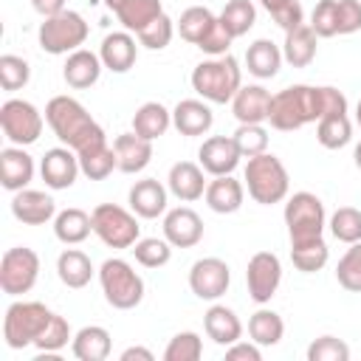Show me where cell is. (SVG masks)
Returning <instances> with one entry per match:
<instances>
[{"label":"cell","mask_w":361,"mask_h":361,"mask_svg":"<svg viewBox=\"0 0 361 361\" xmlns=\"http://www.w3.org/2000/svg\"><path fill=\"white\" fill-rule=\"evenodd\" d=\"M350 138H353V124L347 113H333L316 121V141L324 149H341L350 144Z\"/></svg>","instance_id":"36"},{"label":"cell","mask_w":361,"mask_h":361,"mask_svg":"<svg viewBox=\"0 0 361 361\" xmlns=\"http://www.w3.org/2000/svg\"><path fill=\"white\" fill-rule=\"evenodd\" d=\"M79 172H82L79 155H76L71 147H65V144L48 149V152L42 155V161H39V175H42V180H45V186L54 189V192L71 189V186L76 183Z\"/></svg>","instance_id":"14"},{"label":"cell","mask_w":361,"mask_h":361,"mask_svg":"<svg viewBox=\"0 0 361 361\" xmlns=\"http://www.w3.org/2000/svg\"><path fill=\"white\" fill-rule=\"evenodd\" d=\"M71 350L79 361H104L113 350V338L102 324H87L73 336Z\"/></svg>","instance_id":"30"},{"label":"cell","mask_w":361,"mask_h":361,"mask_svg":"<svg viewBox=\"0 0 361 361\" xmlns=\"http://www.w3.org/2000/svg\"><path fill=\"white\" fill-rule=\"evenodd\" d=\"M172 34H175V23H172V17L169 14H158L149 25H144L135 37H138V42L144 45V48H149V51H164L169 42H172Z\"/></svg>","instance_id":"46"},{"label":"cell","mask_w":361,"mask_h":361,"mask_svg":"<svg viewBox=\"0 0 361 361\" xmlns=\"http://www.w3.org/2000/svg\"><path fill=\"white\" fill-rule=\"evenodd\" d=\"M243 180H245V189H248L251 200L259 203V206L282 203L288 197V192H290L288 169L274 152H259V155L248 158Z\"/></svg>","instance_id":"4"},{"label":"cell","mask_w":361,"mask_h":361,"mask_svg":"<svg viewBox=\"0 0 361 361\" xmlns=\"http://www.w3.org/2000/svg\"><path fill=\"white\" fill-rule=\"evenodd\" d=\"M39 257L28 245H14L0 259V288L8 296H23L37 285Z\"/></svg>","instance_id":"10"},{"label":"cell","mask_w":361,"mask_h":361,"mask_svg":"<svg viewBox=\"0 0 361 361\" xmlns=\"http://www.w3.org/2000/svg\"><path fill=\"white\" fill-rule=\"evenodd\" d=\"M330 234L338 240V243H358L361 240V212L353 209V206H341L330 214Z\"/></svg>","instance_id":"41"},{"label":"cell","mask_w":361,"mask_h":361,"mask_svg":"<svg viewBox=\"0 0 361 361\" xmlns=\"http://www.w3.org/2000/svg\"><path fill=\"white\" fill-rule=\"evenodd\" d=\"M217 17H220V23L226 25V31L237 39V37H243V34H248V31L254 28V23H257V8H254L251 0H228Z\"/></svg>","instance_id":"38"},{"label":"cell","mask_w":361,"mask_h":361,"mask_svg":"<svg viewBox=\"0 0 361 361\" xmlns=\"http://www.w3.org/2000/svg\"><path fill=\"white\" fill-rule=\"evenodd\" d=\"M240 87H243V71L231 54L209 56V59L197 62L192 71V90L212 104L231 102Z\"/></svg>","instance_id":"3"},{"label":"cell","mask_w":361,"mask_h":361,"mask_svg":"<svg viewBox=\"0 0 361 361\" xmlns=\"http://www.w3.org/2000/svg\"><path fill=\"white\" fill-rule=\"evenodd\" d=\"M217 23V14L212 11V8H206V6H189L183 14H180V20H178V34L186 39V42H192V45H197L206 34H209V28Z\"/></svg>","instance_id":"37"},{"label":"cell","mask_w":361,"mask_h":361,"mask_svg":"<svg viewBox=\"0 0 361 361\" xmlns=\"http://www.w3.org/2000/svg\"><path fill=\"white\" fill-rule=\"evenodd\" d=\"M164 237L172 243V248H195L203 240V220L195 209L178 206L164 214Z\"/></svg>","instance_id":"15"},{"label":"cell","mask_w":361,"mask_h":361,"mask_svg":"<svg viewBox=\"0 0 361 361\" xmlns=\"http://www.w3.org/2000/svg\"><path fill=\"white\" fill-rule=\"evenodd\" d=\"M121 3H124V0H104V6H107V8L113 11V14H116V8H118Z\"/></svg>","instance_id":"58"},{"label":"cell","mask_w":361,"mask_h":361,"mask_svg":"<svg viewBox=\"0 0 361 361\" xmlns=\"http://www.w3.org/2000/svg\"><path fill=\"white\" fill-rule=\"evenodd\" d=\"M316 31L302 23L293 31H285V42H282V59L293 68H307L316 59Z\"/></svg>","instance_id":"28"},{"label":"cell","mask_w":361,"mask_h":361,"mask_svg":"<svg viewBox=\"0 0 361 361\" xmlns=\"http://www.w3.org/2000/svg\"><path fill=\"white\" fill-rule=\"evenodd\" d=\"M245 68L257 79H274L282 68V48L274 45L271 39H254L245 51Z\"/></svg>","instance_id":"29"},{"label":"cell","mask_w":361,"mask_h":361,"mask_svg":"<svg viewBox=\"0 0 361 361\" xmlns=\"http://www.w3.org/2000/svg\"><path fill=\"white\" fill-rule=\"evenodd\" d=\"M290 259L302 274H316V271H322L327 265L330 248H327L324 237L310 240V243H299V245H290Z\"/></svg>","instance_id":"39"},{"label":"cell","mask_w":361,"mask_h":361,"mask_svg":"<svg viewBox=\"0 0 361 361\" xmlns=\"http://www.w3.org/2000/svg\"><path fill=\"white\" fill-rule=\"evenodd\" d=\"M152 361L155 355H152V350H147V347H127L124 353H121V361Z\"/></svg>","instance_id":"56"},{"label":"cell","mask_w":361,"mask_h":361,"mask_svg":"<svg viewBox=\"0 0 361 361\" xmlns=\"http://www.w3.org/2000/svg\"><path fill=\"white\" fill-rule=\"evenodd\" d=\"M285 226L290 245L319 240L324 231V203L313 192H293L285 203Z\"/></svg>","instance_id":"8"},{"label":"cell","mask_w":361,"mask_h":361,"mask_svg":"<svg viewBox=\"0 0 361 361\" xmlns=\"http://www.w3.org/2000/svg\"><path fill=\"white\" fill-rule=\"evenodd\" d=\"M231 138H234L243 158H254L259 152H268V130L262 124H240Z\"/></svg>","instance_id":"48"},{"label":"cell","mask_w":361,"mask_h":361,"mask_svg":"<svg viewBox=\"0 0 361 361\" xmlns=\"http://www.w3.org/2000/svg\"><path fill=\"white\" fill-rule=\"evenodd\" d=\"M11 214L25 226H45L56 217V203L39 189H20L11 197Z\"/></svg>","instance_id":"17"},{"label":"cell","mask_w":361,"mask_h":361,"mask_svg":"<svg viewBox=\"0 0 361 361\" xmlns=\"http://www.w3.org/2000/svg\"><path fill=\"white\" fill-rule=\"evenodd\" d=\"M353 161H355V169L361 172V141L355 144V149H353Z\"/></svg>","instance_id":"57"},{"label":"cell","mask_w":361,"mask_h":361,"mask_svg":"<svg viewBox=\"0 0 361 361\" xmlns=\"http://www.w3.org/2000/svg\"><path fill=\"white\" fill-rule=\"evenodd\" d=\"M133 254H135V262L144 265V268H164L169 259H172V243L164 237H144L133 245Z\"/></svg>","instance_id":"42"},{"label":"cell","mask_w":361,"mask_h":361,"mask_svg":"<svg viewBox=\"0 0 361 361\" xmlns=\"http://www.w3.org/2000/svg\"><path fill=\"white\" fill-rule=\"evenodd\" d=\"M34 178V158L23 147H6L0 149V183L8 192H20Z\"/></svg>","instance_id":"22"},{"label":"cell","mask_w":361,"mask_h":361,"mask_svg":"<svg viewBox=\"0 0 361 361\" xmlns=\"http://www.w3.org/2000/svg\"><path fill=\"white\" fill-rule=\"evenodd\" d=\"M56 276H59L62 285L79 290V288H85V285L90 282V276H93V262H90V257H87L85 251H79V248H65V251L56 257Z\"/></svg>","instance_id":"32"},{"label":"cell","mask_w":361,"mask_h":361,"mask_svg":"<svg viewBox=\"0 0 361 361\" xmlns=\"http://www.w3.org/2000/svg\"><path fill=\"white\" fill-rule=\"evenodd\" d=\"M203 330H206V336H209L214 344L228 347V344L240 341V336H243V322H240V316H237L231 307H226V305H212V307L203 313Z\"/></svg>","instance_id":"27"},{"label":"cell","mask_w":361,"mask_h":361,"mask_svg":"<svg viewBox=\"0 0 361 361\" xmlns=\"http://www.w3.org/2000/svg\"><path fill=\"white\" fill-rule=\"evenodd\" d=\"M240 158L243 155H240V149H237L231 135H212L197 149V161H200L203 172H209L212 178L214 175H231L237 169Z\"/></svg>","instance_id":"16"},{"label":"cell","mask_w":361,"mask_h":361,"mask_svg":"<svg viewBox=\"0 0 361 361\" xmlns=\"http://www.w3.org/2000/svg\"><path fill=\"white\" fill-rule=\"evenodd\" d=\"M248 336L251 341H257L259 347H274L282 341L285 336V322L276 310L271 307H259L251 319H248Z\"/></svg>","instance_id":"34"},{"label":"cell","mask_w":361,"mask_h":361,"mask_svg":"<svg viewBox=\"0 0 361 361\" xmlns=\"http://www.w3.org/2000/svg\"><path fill=\"white\" fill-rule=\"evenodd\" d=\"M158 14H164V6L161 0H124L118 8H116V17L118 23L124 25V31H141L144 25H149Z\"/></svg>","instance_id":"35"},{"label":"cell","mask_w":361,"mask_h":361,"mask_svg":"<svg viewBox=\"0 0 361 361\" xmlns=\"http://www.w3.org/2000/svg\"><path fill=\"white\" fill-rule=\"evenodd\" d=\"M166 189L183 200V203H192L197 197H203L206 192V178H203V166L200 164H192V161H178L169 166V175H166Z\"/></svg>","instance_id":"23"},{"label":"cell","mask_w":361,"mask_h":361,"mask_svg":"<svg viewBox=\"0 0 361 361\" xmlns=\"http://www.w3.org/2000/svg\"><path fill=\"white\" fill-rule=\"evenodd\" d=\"M79 166H82V175L90 178V180H104L113 169H118V161H116V149L110 144H102L90 152H82L79 155Z\"/></svg>","instance_id":"40"},{"label":"cell","mask_w":361,"mask_h":361,"mask_svg":"<svg viewBox=\"0 0 361 361\" xmlns=\"http://www.w3.org/2000/svg\"><path fill=\"white\" fill-rule=\"evenodd\" d=\"M99 285L110 307L116 310H133L144 299V279L141 274L121 257H110L99 268Z\"/></svg>","instance_id":"5"},{"label":"cell","mask_w":361,"mask_h":361,"mask_svg":"<svg viewBox=\"0 0 361 361\" xmlns=\"http://www.w3.org/2000/svg\"><path fill=\"white\" fill-rule=\"evenodd\" d=\"M271 90L262 85H243L231 99V113L240 124H262L271 113Z\"/></svg>","instance_id":"18"},{"label":"cell","mask_w":361,"mask_h":361,"mask_svg":"<svg viewBox=\"0 0 361 361\" xmlns=\"http://www.w3.org/2000/svg\"><path fill=\"white\" fill-rule=\"evenodd\" d=\"M307 25L316 31V37H336L338 34V0H319Z\"/></svg>","instance_id":"50"},{"label":"cell","mask_w":361,"mask_h":361,"mask_svg":"<svg viewBox=\"0 0 361 361\" xmlns=\"http://www.w3.org/2000/svg\"><path fill=\"white\" fill-rule=\"evenodd\" d=\"M28 79H31V68L23 56H17V54H3L0 56V85H3V90L14 93L20 87H25Z\"/></svg>","instance_id":"47"},{"label":"cell","mask_w":361,"mask_h":361,"mask_svg":"<svg viewBox=\"0 0 361 361\" xmlns=\"http://www.w3.org/2000/svg\"><path fill=\"white\" fill-rule=\"evenodd\" d=\"M226 361H262V350L257 341H234L226 347Z\"/></svg>","instance_id":"54"},{"label":"cell","mask_w":361,"mask_h":361,"mask_svg":"<svg viewBox=\"0 0 361 361\" xmlns=\"http://www.w3.org/2000/svg\"><path fill=\"white\" fill-rule=\"evenodd\" d=\"M51 319H54V310L45 307L42 302H11L3 319L6 347L23 350V347L37 344V338L45 333Z\"/></svg>","instance_id":"6"},{"label":"cell","mask_w":361,"mask_h":361,"mask_svg":"<svg viewBox=\"0 0 361 361\" xmlns=\"http://www.w3.org/2000/svg\"><path fill=\"white\" fill-rule=\"evenodd\" d=\"M355 124L361 127V99H358V104H355Z\"/></svg>","instance_id":"59"},{"label":"cell","mask_w":361,"mask_h":361,"mask_svg":"<svg viewBox=\"0 0 361 361\" xmlns=\"http://www.w3.org/2000/svg\"><path fill=\"white\" fill-rule=\"evenodd\" d=\"M42 124H45L42 113H39L31 102H25V99H8V102H3V107H0V127H3V135H6L11 144H17V147L34 144V141L42 135Z\"/></svg>","instance_id":"11"},{"label":"cell","mask_w":361,"mask_h":361,"mask_svg":"<svg viewBox=\"0 0 361 361\" xmlns=\"http://www.w3.org/2000/svg\"><path fill=\"white\" fill-rule=\"evenodd\" d=\"M282 282V262L274 251H257L248 259L245 268V285H248V296L257 305H265L274 299L276 288Z\"/></svg>","instance_id":"12"},{"label":"cell","mask_w":361,"mask_h":361,"mask_svg":"<svg viewBox=\"0 0 361 361\" xmlns=\"http://www.w3.org/2000/svg\"><path fill=\"white\" fill-rule=\"evenodd\" d=\"M214 124V116H212V107L206 104V99H180L172 110V127L186 135V138H195V135H206Z\"/></svg>","instance_id":"19"},{"label":"cell","mask_w":361,"mask_h":361,"mask_svg":"<svg viewBox=\"0 0 361 361\" xmlns=\"http://www.w3.org/2000/svg\"><path fill=\"white\" fill-rule=\"evenodd\" d=\"M203 355V341L195 330L175 333L164 350V361H197Z\"/></svg>","instance_id":"44"},{"label":"cell","mask_w":361,"mask_h":361,"mask_svg":"<svg viewBox=\"0 0 361 361\" xmlns=\"http://www.w3.org/2000/svg\"><path fill=\"white\" fill-rule=\"evenodd\" d=\"M93 220V234L107 245V248H133L141 237V226L135 220V212H127L116 203H99L90 212Z\"/></svg>","instance_id":"9"},{"label":"cell","mask_w":361,"mask_h":361,"mask_svg":"<svg viewBox=\"0 0 361 361\" xmlns=\"http://www.w3.org/2000/svg\"><path fill=\"white\" fill-rule=\"evenodd\" d=\"M231 34L226 31V25L220 23V17H217V23L209 28V34L197 42V48L203 51V54H209V56H223V54H228V48H231Z\"/></svg>","instance_id":"52"},{"label":"cell","mask_w":361,"mask_h":361,"mask_svg":"<svg viewBox=\"0 0 361 361\" xmlns=\"http://www.w3.org/2000/svg\"><path fill=\"white\" fill-rule=\"evenodd\" d=\"M31 6H34V11L45 20V17H54V14H59V11H65V0H31Z\"/></svg>","instance_id":"55"},{"label":"cell","mask_w":361,"mask_h":361,"mask_svg":"<svg viewBox=\"0 0 361 361\" xmlns=\"http://www.w3.org/2000/svg\"><path fill=\"white\" fill-rule=\"evenodd\" d=\"M87 34H90V28H87L85 17L79 11H71V8H65V11L54 14V17H45L39 23V31H37L39 48L45 54H51V56L79 51L85 45Z\"/></svg>","instance_id":"7"},{"label":"cell","mask_w":361,"mask_h":361,"mask_svg":"<svg viewBox=\"0 0 361 361\" xmlns=\"http://www.w3.org/2000/svg\"><path fill=\"white\" fill-rule=\"evenodd\" d=\"M231 285V271L220 257H203L189 268V288L197 299L217 302Z\"/></svg>","instance_id":"13"},{"label":"cell","mask_w":361,"mask_h":361,"mask_svg":"<svg viewBox=\"0 0 361 361\" xmlns=\"http://www.w3.org/2000/svg\"><path fill=\"white\" fill-rule=\"evenodd\" d=\"M350 347L336 336H319L307 347V361H347Z\"/></svg>","instance_id":"51"},{"label":"cell","mask_w":361,"mask_h":361,"mask_svg":"<svg viewBox=\"0 0 361 361\" xmlns=\"http://www.w3.org/2000/svg\"><path fill=\"white\" fill-rule=\"evenodd\" d=\"M45 121L54 130V135L65 147H71L76 155L107 144L104 130L93 121V116L85 110V104L76 102L73 96H54L45 104Z\"/></svg>","instance_id":"2"},{"label":"cell","mask_w":361,"mask_h":361,"mask_svg":"<svg viewBox=\"0 0 361 361\" xmlns=\"http://www.w3.org/2000/svg\"><path fill=\"white\" fill-rule=\"evenodd\" d=\"M99 56H102V65L113 73H127L135 59H138V45H135V37L130 31H113L102 39L99 45Z\"/></svg>","instance_id":"21"},{"label":"cell","mask_w":361,"mask_h":361,"mask_svg":"<svg viewBox=\"0 0 361 361\" xmlns=\"http://www.w3.org/2000/svg\"><path fill=\"white\" fill-rule=\"evenodd\" d=\"M116 149V161H118V172L135 175L141 169H147V164L152 161V141L141 138L138 133H121L113 141Z\"/></svg>","instance_id":"24"},{"label":"cell","mask_w":361,"mask_h":361,"mask_svg":"<svg viewBox=\"0 0 361 361\" xmlns=\"http://www.w3.org/2000/svg\"><path fill=\"white\" fill-rule=\"evenodd\" d=\"M172 127V110H166L161 102H144L135 113H133V133H138L141 138H161L166 130Z\"/></svg>","instance_id":"33"},{"label":"cell","mask_w":361,"mask_h":361,"mask_svg":"<svg viewBox=\"0 0 361 361\" xmlns=\"http://www.w3.org/2000/svg\"><path fill=\"white\" fill-rule=\"evenodd\" d=\"M90 231H93V220H90V214H87L85 209L71 206V209L56 212V217H54V234H56V240L65 243V245H79V243H85V240L90 237Z\"/></svg>","instance_id":"31"},{"label":"cell","mask_w":361,"mask_h":361,"mask_svg":"<svg viewBox=\"0 0 361 361\" xmlns=\"http://www.w3.org/2000/svg\"><path fill=\"white\" fill-rule=\"evenodd\" d=\"M68 341H73V336H71V324H68V319L65 316H59V313H54V319H51V324L45 327V333L37 338V350L39 353H45V355H56L59 350H65L68 347Z\"/></svg>","instance_id":"45"},{"label":"cell","mask_w":361,"mask_h":361,"mask_svg":"<svg viewBox=\"0 0 361 361\" xmlns=\"http://www.w3.org/2000/svg\"><path fill=\"white\" fill-rule=\"evenodd\" d=\"M166 192H169V189H166L161 180H155V178H141V180H135V183L130 186L127 200H130V209H133L138 217L155 220V217L166 214Z\"/></svg>","instance_id":"20"},{"label":"cell","mask_w":361,"mask_h":361,"mask_svg":"<svg viewBox=\"0 0 361 361\" xmlns=\"http://www.w3.org/2000/svg\"><path fill=\"white\" fill-rule=\"evenodd\" d=\"M259 3L282 31H293L305 23V11L299 0H259Z\"/></svg>","instance_id":"49"},{"label":"cell","mask_w":361,"mask_h":361,"mask_svg":"<svg viewBox=\"0 0 361 361\" xmlns=\"http://www.w3.org/2000/svg\"><path fill=\"white\" fill-rule=\"evenodd\" d=\"M336 279H338V285H341L344 290L361 293V240L353 243V245L344 251V257L338 259V265H336Z\"/></svg>","instance_id":"43"},{"label":"cell","mask_w":361,"mask_h":361,"mask_svg":"<svg viewBox=\"0 0 361 361\" xmlns=\"http://www.w3.org/2000/svg\"><path fill=\"white\" fill-rule=\"evenodd\" d=\"M102 68H104V65H102V56H99V54H93V51H87V48H79V51L68 54L65 68H62V79H65L73 90H85V87H90V85L99 82Z\"/></svg>","instance_id":"26"},{"label":"cell","mask_w":361,"mask_h":361,"mask_svg":"<svg viewBox=\"0 0 361 361\" xmlns=\"http://www.w3.org/2000/svg\"><path fill=\"white\" fill-rule=\"evenodd\" d=\"M361 28V0H338V34H355Z\"/></svg>","instance_id":"53"},{"label":"cell","mask_w":361,"mask_h":361,"mask_svg":"<svg viewBox=\"0 0 361 361\" xmlns=\"http://www.w3.org/2000/svg\"><path fill=\"white\" fill-rule=\"evenodd\" d=\"M333 113H347V96L338 87L290 85V87L274 93L268 121L274 130L293 133V130H299L310 121H319L324 116H333Z\"/></svg>","instance_id":"1"},{"label":"cell","mask_w":361,"mask_h":361,"mask_svg":"<svg viewBox=\"0 0 361 361\" xmlns=\"http://www.w3.org/2000/svg\"><path fill=\"white\" fill-rule=\"evenodd\" d=\"M203 197H206V206H209L212 212H217V214H234V212H240V206H243L245 186H243L237 178H231V175H214V178L206 183Z\"/></svg>","instance_id":"25"}]
</instances>
